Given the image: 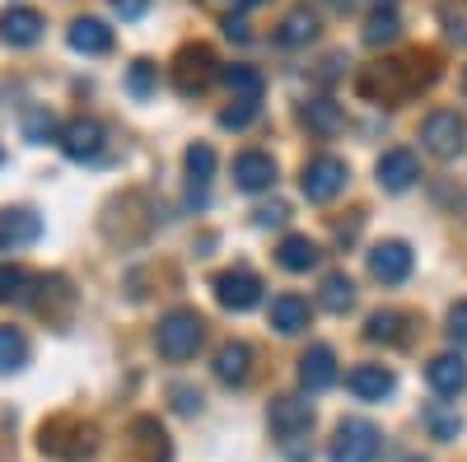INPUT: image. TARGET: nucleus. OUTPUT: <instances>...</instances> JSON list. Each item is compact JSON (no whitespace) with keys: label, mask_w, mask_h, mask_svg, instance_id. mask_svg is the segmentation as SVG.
<instances>
[{"label":"nucleus","mask_w":467,"mask_h":462,"mask_svg":"<svg viewBox=\"0 0 467 462\" xmlns=\"http://www.w3.org/2000/svg\"><path fill=\"white\" fill-rule=\"evenodd\" d=\"M350 303H356V285H350L346 272H332L323 281V308H327V313H346Z\"/></svg>","instance_id":"c85d7f7f"},{"label":"nucleus","mask_w":467,"mask_h":462,"mask_svg":"<svg viewBox=\"0 0 467 462\" xmlns=\"http://www.w3.org/2000/svg\"><path fill=\"white\" fill-rule=\"evenodd\" d=\"M318 37V15L314 10H290L285 19H281V33H276V43L281 47H304V43H314Z\"/></svg>","instance_id":"393cba45"},{"label":"nucleus","mask_w":467,"mask_h":462,"mask_svg":"<svg viewBox=\"0 0 467 462\" xmlns=\"http://www.w3.org/2000/svg\"><path fill=\"white\" fill-rule=\"evenodd\" d=\"M420 140H425V149H431V154H440V159H458V154L467 149V122L458 118V112L440 108V112L425 118Z\"/></svg>","instance_id":"423d86ee"},{"label":"nucleus","mask_w":467,"mask_h":462,"mask_svg":"<svg viewBox=\"0 0 467 462\" xmlns=\"http://www.w3.org/2000/svg\"><path fill=\"white\" fill-rule=\"evenodd\" d=\"M47 19L37 15V10H5L0 15V37H5L10 47H33L37 37H43Z\"/></svg>","instance_id":"f3484780"},{"label":"nucleus","mask_w":467,"mask_h":462,"mask_svg":"<svg viewBox=\"0 0 467 462\" xmlns=\"http://www.w3.org/2000/svg\"><path fill=\"white\" fill-rule=\"evenodd\" d=\"M402 313H393V308H379V313L365 323V336L369 341H402Z\"/></svg>","instance_id":"7c9ffc66"},{"label":"nucleus","mask_w":467,"mask_h":462,"mask_svg":"<svg viewBox=\"0 0 467 462\" xmlns=\"http://www.w3.org/2000/svg\"><path fill=\"white\" fill-rule=\"evenodd\" d=\"M304 122H308V131H318V136H337L346 127V112L332 98H314L304 108Z\"/></svg>","instance_id":"a878e982"},{"label":"nucleus","mask_w":467,"mask_h":462,"mask_svg":"<svg viewBox=\"0 0 467 462\" xmlns=\"http://www.w3.org/2000/svg\"><path fill=\"white\" fill-rule=\"evenodd\" d=\"M131 453H136V462H173V444L154 416L131 420Z\"/></svg>","instance_id":"9b49d317"},{"label":"nucleus","mask_w":467,"mask_h":462,"mask_svg":"<svg viewBox=\"0 0 467 462\" xmlns=\"http://www.w3.org/2000/svg\"><path fill=\"white\" fill-rule=\"evenodd\" d=\"M28 360V341L19 327H0V374H15Z\"/></svg>","instance_id":"cd10ccee"},{"label":"nucleus","mask_w":467,"mask_h":462,"mask_svg":"<svg viewBox=\"0 0 467 462\" xmlns=\"http://www.w3.org/2000/svg\"><path fill=\"white\" fill-rule=\"evenodd\" d=\"M271 327H276L281 336H299L308 327V299H299V294L271 299Z\"/></svg>","instance_id":"4be33fe9"},{"label":"nucleus","mask_w":467,"mask_h":462,"mask_svg":"<svg viewBox=\"0 0 467 462\" xmlns=\"http://www.w3.org/2000/svg\"><path fill=\"white\" fill-rule=\"evenodd\" d=\"M271 430H276L290 462H304L308 457V435H314V406H308L304 397H276L271 402Z\"/></svg>","instance_id":"f03ea898"},{"label":"nucleus","mask_w":467,"mask_h":462,"mask_svg":"<svg viewBox=\"0 0 467 462\" xmlns=\"http://www.w3.org/2000/svg\"><path fill=\"white\" fill-rule=\"evenodd\" d=\"M215 75H220V70H215L211 47H182V52H178V61H173V89H178L182 98L206 94Z\"/></svg>","instance_id":"0eeeda50"},{"label":"nucleus","mask_w":467,"mask_h":462,"mask_svg":"<svg viewBox=\"0 0 467 462\" xmlns=\"http://www.w3.org/2000/svg\"><path fill=\"white\" fill-rule=\"evenodd\" d=\"M318 243L308 239V234H290V239H281V248H276V262L285 266V272H314L318 266Z\"/></svg>","instance_id":"b1692460"},{"label":"nucleus","mask_w":467,"mask_h":462,"mask_svg":"<svg viewBox=\"0 0 467 462\" xmlns=\"http://www.w3.org/2000/svg\"><path fill=\"white\" fill-rule=\"evenodd\" d=\"M462 94H467V70H462Z\"/></svg>","instance_id":"c03bdc74"},{"label":"nucleus","mask_w":467,"mask_h":462,"mask_svg":"<svg viewBox=\"0 0 467 462\" xmlns=\"http://www.w3.org/2000/svg\"><path fill=\"white\" fill-rule=\"evenodd\" d=\"M224 37H234V43H248V37H253V24H248L244 15H229V19H224Z\"/></svg>","instance_id":"ea45409f"},{"label":"nucleus","mask_w":467,"mask_h":462,"mask_svg":"<svg viewBox=\"0 0 467 462\" xmlns=\"http://www.w3.org/2000/svg\"><path fill=\"white\" fill-rule=\"evenodd\" d=\"M398 37H402V19L393 10H374L365 19V43L369 47H388V43H398Z\"/></svg>","instance_id":"bb28decb"},{"label":"nucleus","mask_w":467,"mask_h":462,"mask_svg":"<svg viewBox=\"0 0 467 462\" xmlns=\"http://www.w3.org/2000/svg\"><path fill=\"white\" fill-rule=\"evenodd\" d=\"M253 118H257V103H239V108H224L220 112V127L224 131H244Z\"/></svg>","instance_id":"c9c22d12"},{"label":"nucleus","mask_w":467,"mask_h":462,"mask_svg":"<svg viewBox=\"0 0 467 462\" xmlns=\"http://www.w3.org/2000/svg\"><path fill=\"white\" fill-rule=\"evenodd\" d=\"M43 234V220L33 210H0V252H15Z\"/></svg>","instance_id":"a211bd4d"},{"label":"nucleus","mask_w":467,"mask_h":462,"mask_svg":"<svg viewBox=\"0 0 467 462\" xmlns=\"http://www.w3.org/2000/svg\"><path fill=\"white\" fill-rule=\"evenodd\" d=\"M66 43H70L75 52H85V56H103V52L112 47V28H108L103 19H75L70 33H66Z\"/></svg>","instance_id":"412c9836"},{"label":"nucleus","mask_w":467,"mask_h":462,"mask_svg":"<svg viewBox=\"0 0 467 462\" xmlns=\"http://www.w3.org/2000/svg\"><path fill=\"white\" fill-rule=\"evenodd\" d=\"M299 383L304 393H327L337 383V355L332 345H308V351L299 355Z\"/></svg>","instance_id":"f8f14e48"},{"label":"nucleus","mask_w":467,"mask_h":462,"mask_svg":"<svg viewBox=\"0 0 467 462\" xmlns=\"http://www.w3.org/2000/svg\"><path fill=\"white\" fill-rule=\"evenodd\" d=\"M24 299L37 308V313H47V318H66L61 308H57V299L70 308V303H75V290L66 285V276H37V281H33V290H28Z\"/></svg>","instance_id":"6ab92c4d"},{"label":"nucleus","mask_w":467,"mask_h":462,"mask_svg":"<svg viewBox=\"0 0 467 462\" xmlns=\"http://www.w3.org/2000/svg\"><path fill=\"white\" fill-rule=\"evenodd\" d=\"M187 173H192V182L206 187V178L215 173V149L211 145H192L187 149Z\"/></svg>","instance_id":"473e14b6"},{"label":"nucleus","mask_w":467,"mask_h":462,"mask_svg":"<svg viewBox=\"0 0 467 462\" xmlns=\"http://www.w3.org/2000/svg\"><path fill=\"white\" fill-rule=\"evenodd\" d=\"M43 453L52 457H66V462H80L99 448V430L85 426V420H52V426H43Z\"/></svg>","instance_id":"7ed1b4c3"},{"label":"nucleus","mask_w":467,"mask_h":462,"mask_svg":"<svg viewBox=\"0 0 467 462\" xmlns=\"http://www.w3.org/2000/svg\"><path fill=\"white\" fill-rule=\"evenodd\" d=\"M24 136H28L33 145H43V140L61 136V127H57V118H52L47 108H28V112H24Z\"/></svg>","instance_id":"2f4dec72"},{"label":"nucleus","mask_w":467,"mask_h":462,"mask_svg":"<svg viewBox=\"0 0 467 462\" xmlns=\"http://www.w3.org/2000/svg\"><path fill=\"white\" fill-rule=\"evenodd\" d=\"M425 378H431V388L440 393V397H458L462 388H467V360L462 355H435L431 364H425Z\"/></svg>","instance_id":"dca6fc26"},{"label":"nucleus","mask_w":467,"mask_h":462,"mask_svg":"<svg viewBox=\"0 0 467 462\" xmlns=\"http://www.w3.org/2000/svg\"><path fill=\"white\" fill-rule=\"evenodd\" d=\"M374 173H379V187H383V191H407V187L420 178V159H416L411 149H388Z\"/></svg>","instance_id":"4468645a"},{"label":"nucleus","mask_w":467,"mask_h":462,"mask_svg":"<svg viewBox=\"0 0 467 462\" xmlns=\"http://www.w3.org/2000/svg\"><path fill=\"white\" fill-rule=\"evenodd\" d=\"M0 164H5V149H0Z\"/></svg>","instance_id":"a18cd8bd"},{"label":"nucleus","mask_w":467,"mask_h":462,"mask_svg":"<svg viewBox=\"0 0 467 462\" xmlns=\"http://www.w3.org/2000/svg\"><path fill=\"white\" fill-rule=\"evenodd\" d=\"M202 341H206V323L197 308H173L169 318H160V332H154V345H160V355L169 364H182L202 351Z\"/></svg>","instance_id":"f257e3e1"},{"label":"nucleus","mask_w":467,"mask_h":462,"mask_svg":"<svg viewBox=\"0 0 467 462\" xmlns=\"http://www.w3.org/2000/svg\"><path fill=\"white\" fill-rule=\"evenodd\" d=\"M57 145H61L66 159H75V164L99 159V154H103V127L94 118H70V122H61Z\"/></svg>","instance_id":"1a4fd4ad"},{"label":"nucleus","mask_w":467,"mask_h":462,"mask_svg":"<svg viewBox=\"0 0 467 462\" xmlns=\"http://www.w3.org/2000/svg\"><path fill=\"white\" fill-rule=\"evenodd\" d=\"M379 448H383L379 426H369V420H341L337 439L327 448V462H374Z\"/></svg>","instance_id":"20e7f679"},{"label":"nucleus","mask_w":467,"mask_h":462,"mask_svg":"<svg viewBox=\"0 0 467 462\" xmlns=\"http://www.w3.org/2000/svg\"><path fill=\"white\" fill-rule=\"evenodd\" d=\"M154 75H160V66H154V61H131V70H127V89H131L136 98H150Z\"/></svg>","instance_id":"72a5a7b5"},{"label":"nucleus","mask_w":467,"mask_h":462,"mask_svg":"<svg viewBox=\"0 0 467 462\" xmlns=\"http://www.w3.org/2000/svg\"><path fill=\"white\" fill-rule=\"evenodd\" d=\"M173 406H178L182 416L202 411V393H197V388H187V383H178V388H173Z\"/></svg>","instance_id":"58836bf2"},{"label":"nucleus","mask_w":467,"mask_h":462,"mask_svg":"<svg viewBox=\"0 0 467 462\" xmlns=\"http://www.w3.org/2000/svg\"><path fill=\"white\" fill-rule=\"evenodd\" d=\"M211 290H215L220 308H229V313H248V308L262 303V281L253 272H244V266H239V272H220L211 281Z\"/></svg>","instance_id":"6e6552de"},{"label":"nucleus","mask_w":467,"mask_h":462,"mask_svg":"<svg viewBox=\"0 0 467 462\" xmlns=\"http://www.w3.org/2000/svg\"><path fill=\"white\" fill-rule=\"evenodd\" d=\"M444 19L453 24V28H449V37H453V43H467V15H453V10H444Z\"/></svg>","instance_id":"79ce46f5"},{"label":"nucleus","mask_w":467,"mask_h":462,"mask_svg":"<svg viewBox=\"0 0 467 462\" xmlns=\"http://www.w3.org/2000/svg\"><path fill=\"white\" fill-rule=\"evenodd\" d=\"M24 294H28V276L19 272V266H0V303L24 299Z\"/></svg>","instance_id":"f704fd0d"},{"label":"nucleus","mask_w":467,"mask_h":462,"mask_svg":"<svg viewBox=\"0 0 467 462\" xmlns=\"http://www.w3.org/2000/svg\"><path fill=\"white\" fill-rule=\"evenodd\" d=\"M220 80L229 85L234 103H262L266 80H262V70H257V66H224V70H220Z\"/></svg>","instance_id":"5701e85b"},{"label":"nucleus","mask_w":467,"mask_h":462,"mask_svg":"<svg viewBox=\"0 0 467 462\" xmlns=\"http://www.w3.org/2000/svg\"><path fill=\"white\" fill-rule=\"evenodd\" d=\"M112 5H117V15H122V19H140L150 10V0H112Z\"/></svg>","instance_id":"a19ab883"},{"label":"nucleus","mask_w":467,"mask_h":462,"mask_svg":"<svg viewBox=\"0 0 467 462\" xmlns=\"http://www.w3.org/2000/svg\"><path fill=\"white\" fill-rule=\"evenodd\" d=\"M234 5H244V10H253V5H262V0H234Z\"/></svg>","instance_id":"37998d69"},{"label":"nucleus","mask_w":467,"mask_h":462,"mask_svg":"<svg viewBox=\"0 0 467 462\" xmlns=\"http://www.w3.org/2000/svg\"><path fill=\"white\" fill-rule=\"evenodd\" d=\"M285 220H290V206H285V201H271V206H257V210H253V224H257V229H271V224L281 229Z\"/></svg>","instance_id":"e433bc0d"},{"label":"nucleus","mask_w":467,"mask_h":462,"mask_svg":"<svg viewBox=\"0 0 467 462\" xmlns=\"http://www.w3.org/2000/svg\"><path fill=\"white\" fill-rule=\"evenodd\" d=\"M346 388L356 393L360 402H383V397H393L398 378H393V369H383V364H356L346 374Z\"/></svg>","instance_id":"ddd939ff"},{"label":"nucleus","mask_w":467,"mask_h":462,"mask_svg":"<svg viewBox=\"0 0 467 462\" xmlns=\"http://www.w3.org/2000/svg\"><path fill=\"white\" fill-rule=\"evenodd\" d=\"M449 341L453 345H467V299H458L449 308Z\"/></svg>","instance_id":"4c0bfd02"},{"label":"nucleus","mask_w":467,"mask_h":462,"mask_svg":"<svg viewBox=\"0 0 467 462\" xmlns=\"http://www.w3.org/2000/svg\"><path fill=\"white\" fill-rule=\"evenodd\" d=\"M234 182H239L244 191H266L271 182H276V159L262 154V149L239 154V159H234Z\"/></svg>","instance_id":"2eb2a0df"},{"label":"nucleus","mask_w":467,"mask_h":462,"mask_svg":"<svg viewBox=\"0 0 467 462\" xmlns=\"http://www.w3.org/2000/svg\"><path fill=\"white\" fill-rule=\"evenodd\" d=\"M425 426H431V435H435L440 444H449V439H458L462 420H458V411H449L444 402H435L431 411H425Z\"/></svg>","instance_id":"c756f323"},{"label":"nucleus","mask_w":467,"mask_h":462,"mask_svg":"<svg viewBox=\"0 0 467 462\" xmlns=\"http://www.w3.org/2000/svg\"><path fill=\"white\" fill-rule=\"evenodd\" d=\"M248 374H253V351L244 341H224L215 351V378L234 388V383H248Z\"/></svg>","instance_id":"aec40b11"},{"label":"nucleus","mask_w":467,"mask_h":462,"mask_svg":"<svg viewBox=\"0 0 467 462\" xmlns=\"http://www.w3.org/2000/svg\"><path fill=\"white\" fill-rule=\"evenodd\" d=\"M346 178H350V169H346V159H337V154H318V159H308L304 164V173H299V187H304V197L308 201H332V197H341L346 191Z\"/></svg>","instance_id":"39448f33"},{"label":"nucleus","mask_w":467,"mask_h":462,"mask_svg":"<svg viewBox=\"0 0 467 462\" xmlns=\"http://www.w3.org/2000/svg\"><path fill=\"white\" fill-rule=\"evenodd\" d=\"M411 248L402 239H388V243H374L369 248V276L383 281V285H402L411 276Z\"/></svg>","instance_id":"9d476101"}]
</instances>
